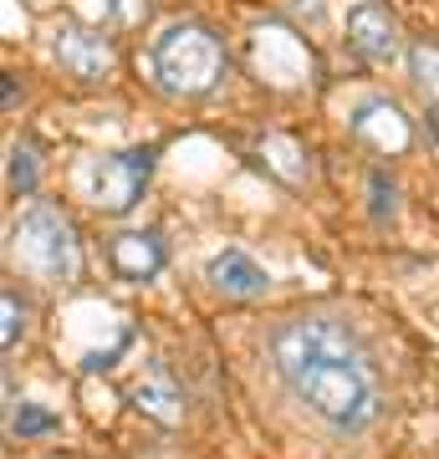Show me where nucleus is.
I'll return each instance as SVG.
<instances>
[{
  "mask_svg": "<svg viewBox=\"0 0 439 459\" xmlns=\"http://www.w3.org/2000/svg\"><path fill=\"white\" fill-rule=\"evenodd\" d=\"M26 5H41V0H26Z\"/></svg>",
  "mask_w": 439,
  "mask_h": 459,
  "instance_id": "a211bd4d",
  "label": "nucleus"
},
{
  "mask_svg": "<svg viewBox=\"0 0 439 459\" xmlns=\"http://www.w3.org/2000/svg\"><path fill=\"white\" fill-rule=\"evenodd\" d=\"M353 133H358L363 143H373L378 153H404L414 143V128L404 123V113L393 102H363L358 113H353Z\"/></svg>",
  "mask_w": 439,
  "mask_h": 459,
  "instance_id": "0eeeda50",
  "label": "nucleus"
},
{
  "mask_svg": "<svg viewBox=\"0 0 439 459\" xmlns=\"http://www.w3.org/2000/svg\"><path fill=\"white\" fill-rule=\"evenodd\" d=\"M271 358L292 398L332 434H363L383 409L378 373L368 368L363 347L327 316L286 322L271 342Z\"/></svg>",
  "mask_w": 439,
  "mask_h": 459,
  "instance_id": "f257e3e1",
  "label": "nucleus"
},
{
  "mask_svg": "<svg viewBox=\"0 0 439 459\" xmlns=\"http://www.w3.org/2000/svg\"><path fill=\"white\" fill-rule=\"evenodd\" d=\"M11 240H16L21 265H26V271H36L41 281H57V286L77 281V271H82L77 230L66 225L51 204H31V210L16 220Z\"/></svg>",
  "mask_w": 439,
  "mask_h": 459,
  "instance_id": "7ed1b4c3",
  "label": "nucleus"
},
{
  "mask_svg": "<svg viewBox=\"0 0 439 459\" xmlns=\"http://www.w3.org/2000/svg\"><path fill=\"white\" fill-rule=\"evenodd\" d=\"M429 128H435V138H439V113H429Z\"/></svg>",
  "mask_w": 439,
  "mask_h": 459,
  "instance_id": "f3484780",
  "label": "nucleus"
},
{
  "mask_svg": "<svg viewBox=\"0 0 439 459\" xmlns=\"http://www.w3.org/2000/svg\"><path fill=\"white\" fill-rule=\"evenodd\" d=\"M347 41H353V51H358L368 66H393L399 51H404L399 21H393V11L378 5V0H368V5H358V11L347 16Z\"/></svg>",
  "mask_w": 439,
  "mask_h": 459,
  "instance_id": "423d86ee",
  "label": "nucleus"
},
{
  "mask_svg": "<svg viewBox=\"0 0 439 459\" xmlns=\"http://www.w3.org/2000/svg\"><path fill=\"white\" fill-rule=\"evenodd\" d=\"M148 174H154V148H128V153H108L92 169V199L108 214H128L144 195Z\"/></svg>",
  "mask_w": 439,
  "mask_h": 459,
  "instance_id": "20e7f679",
  "label": "nucleus"
},
{
  "mask_svg": "<svg viewBox=\"0 0 439 459\" xmlns=\"http://www.w3.org/2000/svg\"><path fill=\"white\" fill-rule=\"evenodd\" d=\"M36 179H41V164H36V148L31 143H11L5 153V189L16 199L36 195Z\"/></svg>",
  "mask_w": 439,
  "mask_h": 459,
  "instance_id": "f8f14e48",
  "label": "nucleus"
},
{
  "mask_svg": "<svg viewBox=\"0 0 439 459\" xmlns=\"http://www.w3.org/2000/svg\"><path fill=\"white\" fill-rule=\"evenodd\" d=\"M108 255H113V271L123 281H154L163 271V261H169V255H163V240L154 230H128V235H118Z\"/></svg>",
  "mask_w": 439,
  "mask_h": 459,
  "instance_id": "6e6552de",
  "label": "nucleus"
},
{
  "mask_svg": "<svg viewBox=\"0 0 439 459\" xmlns=\"http://www.w3.org/2000/svg\"><path fill=\"white\" fill-rule=\"evenodd\" d=\"M0 312H5L0 342H5V347H16V342H21V332H26V307L16 301V291H5V296H0Z\"/></svg>",
  "mask_w": 439,
  "mask_h": 459,
  "instance_id": "2eb2a0df",
  "label": "nucleus"
},
{
  "mask_svg": "<svg viewBox=\"0 0 439 459\" xmlns=\"http://www.w3.org/2000/svg\"><path fill=\"white\" fill-rule=\"evenodd\" d=\"M51 51H57V62L82 77V82H102L108 72H113V41L92 26H82V21H62L57 31H51Z\"/></svg>",
  "mask_w": 439,
  "mask_h": 459,
  "instance_id": "39448f33",
  "label": "nucleus"
},
{
  "mask_svg": "<svg viewBox=\"0 0 439 459\" xmlns=\"http://www.w3.org/2000/svg\"><path fill=\"white\" fill-rule=\"evenodd\" d=\"M368 195H373V220H393V214H399V204H393V195H399V189H393V179L383 174V169H373V174H368Z\"/></svg>",
  "mask_w": 439,
  "mask_h": 459,
  "instance_id": "4468645a",
  "label": "nucleus"
},
{
  "mask_svg": "<svg viewBox=\"0 0 439 459\" xmlns=\"http://www.w3.org/2000/svg\"><path fill=\"white\" fill-rule=\"evenodd\" d=\"M205 276H210L215 291H225V296H266L271 291V276H266L245 250H220Z\"/></svg>",
  "mask_w": 439,
  "mask_h": 459,
  "instance_id": "1a4fd4ad",
  "label": "nucleus"
},
{
  "mask_svg": "<svg viewBox=\"0 0 439 459\" xmlns=\"http://www.w3.org/2000/svg\"><path fill=\"white\" fill-rule=\"evenodd\" d=\"M5 429H11L16 439H41V434H57L62 419L51 409H41V403H26V398L16 403V394H5Z\"/></svg>",
  "mask_w": 439,
  "mask_h": 459,
  "instance_id": "9b49d317",
  "label": "nucleus"
},
{
  "mask_svg": "<svg viewBox=\"0 0 439 459\" xmlns=\"http://www.w3.org/2000/svg\"><path fill=\"white\" fill-rule=\"evenodd\" d=\"M408 62H414V82L429 102H439V47L435 41H419V47L408 51Z\"/></svg>",
  "mask_w": 439,
  "mask_h": 459,
  "instance_id": "ddd939ff",
  "label": "nucleus"
},
{
  "mask_svg": "<svg viewBox=\"0 0 439 459\" xmlns=\"http://www.w3.org/2000/svg\"><path fill=\"white\" fill-rule=\"evenodd\" d=\"M98 11L102 16H118V21H144L148 16L144 0H98Z\"/></svg>",
  "mask_w": 439,
  "mask_h": 459,
  "instance_id": "dca6fc26",
  "label": "nucleus"
},
{
  "mask_svg": "<svg viewBox=\"0 0 439 459\" xmlns=\"http://www.w3.org/2000/svg\"><path fill=\"white\" fill-rule=\"evenodd\" d=\"M225 72V51L205 26L184 21V26H169V31L154 41V77H159L163 92L174 98H199L210 92Z\"/></svg>",
  "mask_w": 439,
  "mask_h": 459,
  "instance_id": "f03ea898",
  "label": "nucleus"
},
{
  "mask_svg": "<svg viewBox=\"0 0 439 459\" xmlns=\"http://www.w3.org/2000/svg\"><path fill=\"white\" fill-rule=\"evenodd\" d=\"M133 403H138V409H144L148 419H159V424H169V429H174V424L184 419V403H180L174 383H169L163 373H148L144 383L133 388Z\"/></svg>",
  "mask_w": 439,
  "mask_h": 459,
  "instance_id": "9d476101",
  "label": "nucleus"
}]
</instances>
